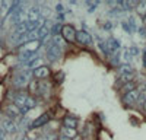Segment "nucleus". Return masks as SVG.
Here are the masks:
<instances>
[{
    "mask_svg": "<svg viewBox=\"0 0 146 140\" xmlns=\"http://www.w3.org/2000/svg\"><path fill=\"white\" fill-rule=\"evenodd\" d=\"M13 105H16V107L21 110V114H27L29 110H32L35 105H36V101L27 95V93H16L15 98H13Z\"/></svg>",
    "mask_w": 146,
    "mask_h": 140,
    "instance_id": "obj_1",
    "label": "nucleus"
},
{
    "mask_svg": "<svg viewBox=\"0 0 146 140\" xmlns=\"http://www.w3.org/2000/svg\"><path fill=\"white\" fill-rule=\"evenodd\" d=\"M31 77H32V72H31V70H22V72H19L13 77V85L16 88H23V86H27L31 82Z\"/></svg>",
    "mask_w": 146,
    "mask_h": 140,
    "instance_id": "obj_2",
    "label": "nucleus"
},
{
    "mask_svg": "<svg viewBox=\"0 0 146 140\" xmlns=\"http://www.w3.org/2000/svg\"><path fill=\"white\" fill-rule=\"evenodd\" d=\"M62 55H63V48L54 45L53 42L48 44V48H47V58H48V60H50V61H56Z\"/></svg>",
    "mask_w": 146,
    "mask_h": 140,
    "instance_id": "obj_3",
    "label": "nucleus"
},
{
    "mask_svg": "<svg viewBox=\"0 0 146 140\" xmlns=\"http://www.w3.org/2000/svg\"><path fill=\"white\" fill-rule=\"evenodd\" d=\"M62 37L64 38V41L69 42H75L76 41V29L72 25H63L62 28Z\"/></svg>",
    "mask_w": 146,
    "mask_h": 140,
    "instance_id": "obj_4",
    "label": "nucleus"
},
{
    "mask_svg": "<svg viewBox=\"0 0 146 140\" xmlns=\"http://www.w3.org/2000/svg\"><path fill=\"white\" fill-rule=\"evenodd\" d=\"M140 98V90L136 88L135 90H131L129 93H126V95L123 96V102L127 105V107H131V105H135Z\"/></svg>",
    "mask_w": 146,
    "mask_h": 140,
    "instance_id": "obj_5",
    "label": "nucleus"
},
{
    "mask_svg": "<svg viewBox=\"0 0 146 140\" xmlns=\"http://www.w3.org/2000/svg\"><path fill=\"white\" fill-rule=\"evenodd\" d=\"M53 114V111H48V112H44L42 115H40L36 120H34L32 123H31V128H40V127H42V125H45L48 121L51 120V115Z\"/></svg>",
    "mask_w": 146,
    "mask_h": 140,
    "instance_id": "obj_6",
    "label": "nucleus"
},
{
    "mask_svg": "<svg viewBox=\"0 0 146 140\" xmlns=\"http://www.w3.org/2000/svg\"><path fill=\"white\" fill-rule=\"evenodd\" d=\"M76 41L85 47L92 45V35L86 31H78L76 32Z\"/></svg>",
    "mask_w": 146,
    "mask_h": 140,
    "instance_id": "obj_7",
    "label": "nucleus"
},
{
    "mask_svg": "<svg viewBox=\"0 0 146 140\" xmlns=\"http://www.w3.org/2000/svg\"><path fill=\"white\" fill-rule=\"evenodd\" d=\"M2 128L5 130V133H15L16 130H18V125H16V123L13 121V120H10V118H3L2 120Z\"/></svg>",
    "mask_w": 146,
    "mask_h": 140,
    "instance_id": "obj_8",
    "label": "nucleus"
},
{
    "mask_svg": "<svg viewBox=\"0 0 146 140\" xmlns=\"http://www.w3.org/2000/svg\"><path fill=\"white\" fill-rule=\"evenodd\" d=\"M40 45H41V42L38 40L27 42V44H23L21 47V53H36V50L40 48Z\"/></svg>",
    "mask_w": 146,
    "mask_h": 140,
    "instance_id": "obj_9",
    "label": "nucleus"
},
{
    "mask_svg": "<svg viewBox=\"0 0 146 140\" xmlns=\"http://www.w3.org/2000/svg\"><path fill=\"white\" fill-rule=\"evenodd\" d=\"M27 15H28V22H38L41 20V9L31 7L27 10Z\"/></svg>",
    "mask_w": 146,
    "mask_h": 140,
    "instance_id": "obj_10",
    "label": "nucleus"
},
{
    "mask_svg": "<svg viewBox=\"0 0 146 140\" xmlns=\"http://www.w3.org/2000/svg\"><path fill=\"white\" fill-rule=\"evenodd\" d=\"M6 114H7V118H10V120H13V118H21V110L16 107V105H13V104H10V105H7V108H6Z\"/></svg>",
    "mask_w": 146,
    "mask_h": 140,
    "instance_id": "obj_11",
    "label": "nucleus"
},
{
    "mask_svg": "<svg viewBox=\"0 0 146 140\" xmlns=\"http://www.w3.org/2000/svg\"><path fill=\"white\" fill-rule=\"evenodd\" d=\"M105 44H107V50H108V54H115V53H118V50H120V42L115 40V38H108L107 41H105Z\"/></svg>",
    "mask_w": 146,
    "mask_h": 140,
    "instance_id": "obj_12",
    "label": "nucleus"
},
{
    "mask_svg": "<svg viewBox=\"0 0 146 140\" xmlns=\"http://www.w3.org/2000/svg\"><path fill=\"white\" fill-rule=\"evenodd\" d=\"M32 76H35L36 79H45V77L50 76V69L47 66H41L38 69L32 70Z\"/></svg>",
    "mask_w": 146,
    "mask_h": 140,
    "instance_id": "obj_13",
    "label": "nucleus"
},
{
    "mask_svg": "<svg viewBox=\"0 0 146 140\" xmlns=\"http://www.w3.org/2000/svg\"><path fill=\"white\" fill-rule=\"evenodd\" d=\"M50 35V26H48V23H42V25L36 29V38H38V41L44 40L45 37H48Z\"/></svg>",
    "mask_w": 146,
    "mask_h": 140,
    "instance_id": "obj_14",
    "label": "nucleus"
},
{
    "mask_svg": "<svg viewBox=\"0 0 146 140\" xmlns=\"http://www.w3.org/2000/svg\"><path fill=\"white\" fill-rule=\"evenodd\" d=\"M36 57H38V55H36V53H21L19 61L23 63V64H29L32 60H35Z\"/></svg>",
    "mask_w": 146,
    "mask_h": 140,
    "instance_id": "obj_15",
    "label": "nucleus"
},
{
    "mask_svg": "<svg viewBox=\"0 0 146 140\" xmlns=\"http://www.w3.org/2000/svg\"><path fill=\"white\" fill-rule=\"evenodd\" d=\"M63 125L66 128H73V130H76L78 127V118H75V117H64L63 118Z\"/></svg>",
    "mask_w": 146,
    "mask_h": 140,
    "instance_id": "obj_16",
    "label": "nucleus"
},
{
    "mask_svg": "<svg viewBox=\"0 0 146 140\" xmlns=\"http://www.w3.org/2000/svg\"><path fill=\"white\" fill-rule=\"evenodd\" d=\"M50 92V83L47 80H38V93L40 95H48Z\"/></svg>",
    "mask_w": 146,
    "mask_h": 140,
    "instance_id": "obj_17",
    "label": "nucleus"
},
{
    "mask_svg": "<svg viewBox=\"0 0 146 140\" xmlns=\"http://www.w3.org/2000/svg\"><path fill=\"white\" fill-rule=\"evenodd\" d=\"M120 58H121V61H124L126 64L130 63L131 55H130V53H129V48H123V50H121V53H120Z\"/></svg>",
    "mask_w": 146,
    "mask_h": 140,
    "instance_id": "obj_18",
    "label": "nucleus"
},
{
    "mask_svg": "<svg viewBox=\"0 0 146 140\" xmlns=\"http://www.w3.org/2000/svg\"><path fill=\"white\" fill-rule=\"evenodd\" d=\"M136 89V83H135V82H129V83H124L123 86H121V92H123L124 93V95H126V93H129V92H131V90H135Z\"/></svg>",
    "mask_w": 146,
    "mask_h": 140,
    "instance_id": "obj_19",
    "label": "nucleus"
},
{
    "mask_svg": "<svg viewBox=\"0 0 146 140\" xmlns=\"http://www.w3.org/2000/svg\"><path fill=\"white\" fill-rule=\"evenodd\" d=\"M54 45L60 47V48H64V45H66V41L64 38L62 37V35H57V37H53V41H51Z\"/></svg>",
    "mask_w": 146,
    "mask_h": 140,
    "instance_id": "obj_20",
    "label": "nucleus"
},
{
    "mask_svg": "<svg viewBox=\"0 0 146 140\" xmlns=\"http://www.w3.org/2000/svg\"><path fill=\"white\" fill-rule=\"evenodd\" d=\"M62 25H60V23H54V25L51 26V29H50V35L51 37H57V35H60L62 34Z\"/></svg>",
    "mask_w": 146,
    "mask_h": 140,
    "instance_id": "obj_21",
    "label": "nucleus"
},
{
    "mask_svg": "<svg viewBox=\"0 0 146 140\" xmlns=\"http://www.w3.org/2000/svg\"><path fill=\"white\" fill-rule=\"evenodd\" d=\"M133 76H135V73H121L118 80L120 82H123V83H129V82H131Z\"/></svg>",
    "mask_w": 146,
    "mask_h": 140,
    "instance_id": "obj_22",
    "label": "nucleus"
},
{
    "mask_svg": "<svg viewBox=\"0 0 146 140\" xmlns=\"http://www.w3.org/2000/svg\"><path fill=\"white\" fill-rule=\"evenodd\" d=\"M63 134H64V137H67V139H73L76 136V130H73V128H66V127H63Z\"/></svg>",
    "mask_w": 146,
    "mask_h": 140,
    "instance_id": "obj_23",
    "label": "nucleus"
},
{
    "mask_svg": "<svg viewBox=\"0 0 146 140\" xmlns=\"http://www.w3.org/2000/svg\"><path fill=\"white\" fill-rule=\"evenodd\" d=\"M137 12L145 18L146 16V2H137Z\"/></svg>",
    "mask_w": 146,
    "mask_h": 140,
    "instance_id": "obj_24",
    "label": "nucleus"
},
{
    "mask_svg": "<svg viewBox=\"0 0 146 140\" xmlns=\"http://www.w3.org/2000/svg\"><path fill=\"white\" fill-rule=\"evenodd\" d=\"M27 66H28L29 69H34V70H35V69H38V67H41L42 64H41V60H40V57H36L35 60H32V61H31L29 64H27Z\"/></svg>",
    "mask_w": 146,
    "mask_h": 140,
    "instance_id": "obj_25",
    "label": "nucleus"
},
{
    "mask_svg": "<svg viewBox=\"0 0 146 140\" xmlns=\"http://www.w3.org/2000/svg\"><path fill=\"white\" fill-rule=\"evenodd\" d=\"M96 42H98V48L102 50V53H104L105 55H108V50H107V44H105V41H102V40H100V38H96Z\"/></svg>",
    "mask_w": 146,
    "mask_h": 140,
    "instance_id": "obj_26",
    "label": "nucleus"
},
{
    "mask_svg": "<svg viewBox=\"0 0 146 140\" xmlns=\"http://www.w3.org/2000/svg\"><path fill=\"white\" fill-rule=\"evenodd\" d=\"M100 2H86V6H88V12L89 13H92V12H95V9L98 7Z\"/></svg>",
    "mask_w": 146,
    "mask_h": 140,
    "instance_id": "obj_27",
    "label": "nucleus"
},
{
    "mask_svg": "<svg viewBox=\"0 0 146 140\" xmlns=\"http://www.w3.org/2000/svg\"><path fill=\"white\" fill-rule=\"evenodd\" d=\"M121 73H133L131 66L130 64H123V66H121V69H120V75Z\"/></svg>",
    "mask_w": 146,
    "mask_h": 140,
    "instance_id": "obj_28",
    "label": "nucleus"
},
{
    "mask_svg": "<svg viewBox=\"0 0 146 140\" xmlns=\"http://www.w3.org/2000/svg\"><path fill=\"white\" fill-rule=\"evenodd\" d=\"M29 90L34 93H38V80H32L29 83Z\"/></svg>",
    "mask_w": 146,
    "mask_h": 140,
    "instance_id": "obj_29",
    "label": "nucleus"
},
{
    "mask_svg": "<svg viewBox=\"0 0 146 140\" xmlns=\"http://www.w3.org/2000/svg\"><path fill=\"white\" fill-rule=\"evenodd\" d=\"M58 137H57V134H54V133H48V134H44L42 137H41V140H57Z\"/></svg>",
    "mask_w": 146,
    "mask_h": 140,
    "instance_id": "obj_30",
    "label": "nucleus"
},
{
    "mask_svg": "<svg viewBox=\"0 0 146 140\" xmlns=\"http://www.w3.org/2000/svg\"><path fill=\"white\" fill-rule=\"evenodd\" d=\"M129 53H130V55H131V57H135V55H139L140 50L135 45V47H130V48H129Z\"/></svg>",
    "mask_w": 146,
    "mask_h": 140,
    "instance_id": "obj_31",
    "label": "nucleus"
},
{
    "mask_svg": "<svg viewBox=\"0 0 146 140\" xmlns=\"http://www.w3.org/2000/svg\"><path fill=\"white\" fill-rule=\"evenodd\" d=\"M111 61H113V64H118V63L121 61V58H120V53H115V54H113Z\"/></svg>",
    "mask_w": 146,
    "mask_h": 140,
    "instance_id": "obj_32",
    "label": "nucleus"
},
{
    "mask_svg": "<svg viewBox=\"0 0 146 140\" xmlns=\"http://www.w3.org/2000/svg\"><path fill=\"white\" fill-rule=\"evenodd\" d=\"M123 28H124V29H126V31H127L129 34H131V29H130V26H129L127 20H124V22H123Z\"/></svg>",
    "mask_w": 146,
    "mask_h": 140,
    "instance_id": "obj_33",
    "label": "nucleus"
},
{
    "mask_svg": "<svg viewBox=\"0 0 146 140\" xmlns=\"http://www.w3.org/2000/svg\"><path fill=\"white\" fill-rule=\"evenodd\" d=\"M139 31H140V34H142V37H146V26H142Z\"/></svg>",
    "mask_w": 146,
    "mask_h": 140,
    "instance_id": "obj_34",
    "label": "nucleus"
},
{
    "mask_svg": "<svg viewBox=\"0 0 146 140\" xmlns=\"http://www.w3.org/2000/svg\"><path fill=\"white\" fill-rule=\"evenodd\" d=\"M63 12H64L63 10V6L62 5H57V13H63Z\"/></svg>",
    "mask_w": 146,
    "mask_h": 140,
    "instance_id": "obj_35",
    "label": "nucleus"
},
{
    "mask_svg": "<svg viewBox=\"0 0 146 140\" xmlns=\"http://www.w3.org/2000/svg\"><path fill=\"white\" fill-rule=\"evenodd\" d=\"M6 136V133H5V130H3V128L2 127H0V137H5Z\"/></svg>",
    "mask_w": 146,
    "mask_h": 140,
    "instance_id": "obj_36",
    "label": "nucleus"
},
{
    "mask_svg": "<svg viewBox=\"0 0 146 140\" xmlns=\"http://www.w3.org/2000/svg\"><path fill=\"white\" fill-rule=\"evenodd\" d=\"M143 66L146 67V53H145V55H143Z\"/></svg>",
    "mask_w": 146,
    "mask_h": 140,
    "instance_id": "obj_37",
    "label": "nucleus"
},
{
    "mask_svg": "<svg viewBox=\"0 0 146 140\" xmlns=\"http://www.w3.org/2000/svg\"><path fill=\"white\" fill-rule=\"evenodd\" d=\"M60 139H62V140H70V139H67V137H64V136H63V137H60Z\"/></svg>",
    "mask_w": 146,
    "mask_h": 140,
    "instance_id": "obj_38",
    "label": "nucleus"
},
{
    "mask_svg": "<svg viewBox=\"0 0 146 140\" xmlns=\"http://www.w3.org/2000/svg\"><path fill=\"white\" fill-rule=\"evenodd\" d=\"M0 140H6V139H5V137H0Z\"/></svg>",
    "mask_w": 146,
    "mask_h": 140,
    "instance_id": "obj_39",
    "label": "nucleus"
},
{
    "mask_svg": "<svg viewBox=\"0 0 146 140\" xmlns=\"http://www.w3.org/2000/svg\"><path fill=\"white\" fill-rule=\"evenodd\" d=\"M145 110H146V101H145Z\"/></svg>",
    "mask_w": 146,
    "mask_h": 140,
    "instance_id": "obj_40",
    "label": "nucleus"
}]
</instances>
